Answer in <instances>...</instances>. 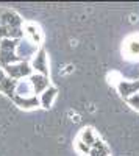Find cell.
Masks as SVG:
<instances>
[{"label": "cell", "instance_id": "obj_1", "mask_svg": "<svg viewBox=\"0 0 139 156\" xmlns=\"http://www.w3.org/2000/svg\"><path fill=\"white\" fill-rule=\"evenodd\" d=\"M19 41L20 39H2L0 41V67H6L11 64L20 62L16 55Z\"/></svg>", "mask_w": 139, "mask_h": 156}, {"label": "cell", "instance_id": "obj_2", "mask_svg": "<svg viewBox=\"0 0 139 156\" xmlns=\"http://www.w3.org/2000/svg\"><path fill=\"white\" fill-rule=\"evenodd\" d=\"M2 69L14 81H20V80H25V78H30L34 73L31 66H30V62H16V64H11V66L2 67Z\"/></svg>", "mask_w": 139, "mask_h": 156}, {"label": "cell", "instance_id": "obj_3", "mask_svg": "<svg viewBox=\"0 0 139 156\" xmlns=\"http://www.w3.org/2000/svg\"><path fill=\"white\" fill-rule=\"evenodd\" d=\"M37 45L31 44L28 39L22 37L19 44H17V48H16V55L19 58L20 62H31V59L34 58V55L37 53Z\"/></svg>", "mask_w": 139, "mask_h": 156}, {"label": "cell", "instance_id": "obj_4", "mask_svg": "<svg viewBox=\"0 0 139 156\" xmlns=\"http://www.w3.org/2000/svg\"><path fill=\"white\" fill-rule=\"evenodd\" d=\"M30 66H31L34 73H41V75L48 76V56H47V51L44 48L37 50V53L34 55V58L30 62Z\"/></svg>", "mask_w": 139, "mask_h": 156}, {"label": "cell", "instance_id": "obj_5", "mask_svg": "<svg viewBox=\"0 0 139 156\" xmlns=\"http://www.w3.org/2000/svg\"><path fill=\"white\" fill-rule=\"evenodd\" d=\"M23 37L28 39V41L34 45H41L44 34L41 31V27L34 22H25L23 23Z\"/></svg>", "mask_w": 139, "mask_h": 156}, {"label": "cell", "instance_id": "obj_6", "mask_svg": "<svg viewBox=\"0 0 139 156\" xmlns=\"http://www.w3.org/2000/svg\"><path fill=\"white\" fill-rule=\"evenodd\" d=\"M122 53L127 59H139V34H131L125 39Z\"/></svg>", "mask_w": 139, "mask_h": 156}, {"label": "cell", "instance_id": "obj_7", "mask_svg": "<svg viewBox=\"0 0 139 156\" xmlns=\"http://www.w3.org/2000/svg\"><path fill=\"white\" fill-rule=\"evenodd\" d=\"M28 80H30V83H31V86H33V92H34L36 97H39L42 92H45V90L52 86V84H50L48 76L41 75V73H33Z\"/></svg>", "mask_w": 139, "mask_h": 156}, {"label": "cell", "instance_id": "obj_8", "mask_svg": "<svg viewBox=\"0 0 139 156\" xmlns=\"http://www.w3.org/2000/svg\"><path fill=\"white\" fill-rule=\"evenodd\" d=\"M116 87H117V92L120 94V97L125 98V100H128L130 97H133V95H136L139 92V80H136V81L122 80Z\"/></svg>", "mask_w": 139, "mask_h": 156}, {"label": "cell", "instance_id": "obj_9", "mask_svg": "<svg viewBox=\"0 0 139 156\" xmlns=\"http://www.w3.org/2000/svg\"><path fill=\"white\" fill-rule=\"evenodd\" d=\"M16 86H17V81H14L12 78H9L5 70L0 67V92H3L5 95L8 97H14L16 94Z\"/></svg>", "mask_w": 139, "mask_h": 156}, {"label": "cell", "instance_id": "obj_10", "mask_svg": "<svg viewBox=\"0 0 139 156\" xmlns=\"http://www.w3.org/2000/svg\"><path fill=\"white\" fill-rule=\"evenodd\" d=\"M14 101V105L22 108V109H36L41 106V100L39 97H19V95H14L11 98Z\"/></svg>", "mask_w": 139, "mask_h": 156}, {"label": "cell", "instance_id": "obj_11", "mask_svg": "<svg viewBox=\"0 0 139 156\" xmlns=\"http://www.w3.org/2000/svg\"><path fill=\"white\" fill-rule=\"evenodd\" d=\"M56 95H58V89H56L55 86H50V87L45 90V92H42V94L39 95L41 108L50 109V108H52V105H53V100L56 98Z\"/></svg>", "mask_w": 139, "mask_h": 156}, {"label": "cell", "instance_id": "obj_12", "mask_svg": "<svg viewBox=\"0 0 139 156\" xmlns=\"http://www.w3.org/2000/svg\"><path fill=\"white\" fill-rule=\"evenodd\" d=\"M14 95H19V97H34L33 86H31V83H30L28 78H25V80L17 81V86H16V94H14Z\"/></svg>", "mask_w": 139, "mask_h": 156}, {"label": "cell", "instance_id": "obj_13", "mask_svg": "<svg viewBox=\"0 0 139 156\" xmlns=\"http://www.w3.org/2000/svg\"><path fill=\"white\" fill-rule=\"evenodd\" d=\"M78 139L81 142H84L87 147L92 148V145L95 144V140H97V136H95L92 128H83L81 131H80V134H78Z\"/></svg>", "mask_w": 139, "mask_h": 156}, {"label": "cell", "instance_id": "obj_14", "mask_svg": "<svg viewBox=\"0 0 139 156\" xmlns=\"http://www.w3.org/2000/svg\"><path fill=\"white\" fill-rule=\"evenodd\" d=\"M75 150H77L80 154H84V156H89L91 154V147H87L84 142H81L80 139H77V142H75Z\"/></svg>", "mask_w": 139, "mask_h": 156}, {"label": "cell", "instance_id": "obj_15", "mask_svg": "<svg viewBox=\"0 0 139 156\" xmlns=\"http://www.w3.org/2000/svg\"><path fill=\"white\" fill-rule=\"evenodd\" d=\"M127 103L133 108V109H136V111H139V92L136 94V95H133V97H130L128 100H127Z\"/></svg>", "mask_w": 139, "mask_h": 156}, {"label": "cell", "instance_id": "obj_16", "mask_svg": "<svg viewBox=\"0 0 139 156\" xmlns=\"http://www.w3.org/2000/svg\"><path fill=\"white\" fill-rule=\"evenodd\" d=\"M89 156H97V153H95L94 150H91V154H89Z\"/></svg>", "mask_w": 139, "mask_h": 156}, {"label": "cell", "instance_id": "obj_17", "mask_svg": "<svg viewBox=\"0 0 139 156\" xmlns=\"http://www.w3.org/2000/svg\"><path fill=\"white\" fill-rule=\"evenodd\" d=\"M0 27H2V20H0Z\"/></svg>", "mask_w": 139, "mask_h": 156}]
</instances>
